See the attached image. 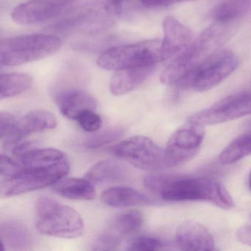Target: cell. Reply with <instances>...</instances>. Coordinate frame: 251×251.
<instances>
[{
  "label": "cell",
  "mask_w": 251,
  "mask_h": 251,
  "mask_svg": "<svg viewBox=\"0 0 251 251\" xmlns=\"http://www.w3.org/2000/svg\"><path fill=\"white\" fill-rule=\"evenodd\" d=\"M144 185L167 202L205 201L225 210L234 204L226 188L208 177L151 174L145 177Z\"/></svg>",
  "instance_id": "1"
},
{
  "label": "cell",
  "mask_w": 251,
  "mask_h": 251,
  "mask_svg": "<svg viewBox=\"0 0 251 251\" xmlns=\"http://www.w3.org/2000/svg\"><path fill=\"white\" fill-rule=\"evenodd\" d=\"M229 25L230 23L217 21L205 29L164 70L161 75V83L178 88L192 70L218 50L230 37L231 28Z\"/></svg>",
  "instance_id": "2"
},
{
  "label": "cell",
  "mask_w": 251,
  "mask_h": 251,
  "mask_svg": "<svg viewBox=\"0 0 251 251\" xmlns=\"http://www.w3.org/2000/svg\"><path fill=\"white\" fill-rule=\"evenodd\" d=\"M36 221L37 230L47 236L75 239L84 232V223L78 212L49 197L36 201Z\"/></svg>",
  "instance_id": "3"
},
{
  "label": "cell",
  "mask_w": 251,
  "mask_h": 251,
  "mask_svg": "<svg viewBox=\"0 0 251 251\" xmlns=\"http://www.w3.org/2000/svg\"><path fill=\"white\" fill-rule=\"evenodd\" d=\"M62 42L52 35L30 34L5 38L0 45L1 65L15 67L56 53Z\"/></svg>",
  "instance_id": "4"
},
{
  "label": "cell",
  "mask_w": 251,
  "mask_h": 251,
  "mask_svg": "<svg viewBox=\"0 0 251 251\" xmlns=\"http://www.w3.org/2000/svg\"><path fill=\"white\" fill-rule=\"evenodd\" d=\"M161 61V41L151 39L111 48L100 55L98 64L104 70L117 71L155 65Z\"/></svg>",
  "instance_id": "5"
},
{
  "label": "cell",
  "mask_w": 251,
  "mask_h": 251,
  "mask_svg": "<svg viewBox=\"0 0 251 251\" xmlns=\"http://www.w3.org/2000/svg\"><path fill=\"white\" fill-rule=\"evenodd\" d=\"M238 65L239 60L233 52L218 50L192 70L178 88L196 92L210 90L230 76Z\"/></svg>",
  "instance_id": "6"
},
{
  "label": "cell",
  "mask_w": 251,
  "mask_h": 251,
  "mask_svg": "<svg viewBox=\"0 0 251 251\" xmlns=\"http://www.w3.org/2000/svg\"><path fill=\"white\" fill-rule=\"evenodd\" d=\"M114 153L136 168L156 171L170 168L165 148L145 136H134L119 143Z\"/></svg>",
  "instance_id": "7"
},
{
  "label": "cell",
  "mask_w": 251,
  "mask_h": 251,
  "mask_svg": "<svg viewBox=\"0 0 251 251\" xmlns=\"http://www.w3.org/2000/svg\"><path fill=\"white\" fill-rule=\"evenodd\" d=\"M69 160L46 168H24L7 180H1V196L14 197L23 193L52 186L64 178L69 172Z\"/></svg>",
  "instance_id": "8"
},
{
  "label": "cell",
  "mask_w": 251,
  "mask_h": 251,
  "mask_svg": "<svg viewBox=\"0 0 251 251\" xmlns=\"http://www.w3.org/2000/svg\"><path fill=\"white\" fill-rule=\"evenodd\" d=\"M84 4L83 0H30L16 7L11 18L21 25L38 24L75 12Z\"/></svg>",
  "instance_id": "9"
},
{
  "label": "cell",
  "mask_w": 251,
  "mask_h": 251,
  "mask_svg": "<svg viewBox=\"0 0 251 251\" xmlns=\"http://www.w3.org/2000/svg\"><path fill=\"white\" fill-rule=\"evenodd\" d=\"M251 114V92L229 95L188 118L202 126L227 123Z\"/></svg>",
  "instance_id": "10"
},
{
  "label": "cell",
  "mask_w": 251,
  "mask_h": 251,
  "mask_svg": "<svg viewBox=\"0 0 251 251\" xmlns=\"http://www.w3.org/2000/svg\"><path fill=\"white\" fill-rule=\"evenodd\" d=\"M205 136L204 126L187 120L170 136L165 148L171 167L190 161L199 151Z\"/></svg>",
  "instance_id": "11"
},
{
  "label": "cell",
  "mask_w": 251,
  "mask_h": 251,
  "mask_svg": "<svg viewBox=\"0 0 251 251\" xmlns=\"http://www.w3.org/2000/svg\"><path fill=\"white\" fill-rule=\"evenodd\" d=\"M176 244L180 251H214L217 250L209 230L196 222L186 221L177 227Z\"/></svg>",
  "instance_id": "12"
},
{
  "label": "cell",
  "mask_w": 251,
  "mask_h": 251,
  "mask_svg": "<svg viewBox=\"0 0 251 251\" xmlns=\"http://www.w3.org/2000/svg\"><path fill=\"white\" fill-rule=\"evenodd\" d=\"M164 38L161 40L162 61L184 50L193 39L190 28L173 17H167L163 23Z\"/></svg>",
  "instance_id": "13"
},
{
  "label": "cell",
  "mask_w": 251,
  "mask_h": 251,
  "mask_svg": "<svg viewBox=\"0 0 251 251\" xmlns=\"http://www.w3.org/2000/svg\"><path fill=\"white\" fill-rule=\"evenodd\" d=\"M56 126V118L49 111L44 110L30 111L17 120L15 132L8 147L17 145L31 133L52 130Z\"/></svg>",
  "instance_id": "14"
},
{
  "label": "cell",
  "mask_w": 251,
  "mask_h": 251,
  "mask_svg": "<svg viewBox=\"0 0 251 251\" xmlns=\"http://www.w3.org/2000/svg\"><path fill=\"white\" fill-rule=\"evenodd\" d=\"M155 65L117 70L110 80L109 89L114 95H123L140 87L151 75Z\"/></svg>",
  "instance_id": "15"
},
{
  "label": "cell",
  "mask_w": 251,
  "mask_h": 251,
  "mask_svg": "<svg viewBox=\"0 0 251 251\" xmlns=\"http://www.w3.org/2000/svg\"><path fill=\"white\" fill-rule=\"evenodd\" d=\"M56 103L64 117L75 120L83 111H95L98 108V102L92 95L77 89L67 91L58 95Z\"/></svg>",
  "instance_id": "16"
},
{
  "label": "cell",
  "mask_w": 251,
  "mask_h": 251,
  "mask_svg": "<svg viewBox=\"0 0 251 251\" xmlns=\"http://www.w3.org/2000/svg\"><path fill=\"white\" fill-rule=\"evenodd\" d=\"M105 205L114 208H126L156 203L145 194L127 186H116L105 189L100 197Z\"/></svg>",
  "instance_id": "17"
},
{
  "label": "cell",
  "mask_w": 251,
  "mask_h": 251,
  "mask_svg": "<svg viewBox=\"0 0 251 251\" xmlns=\"http://www.w3.org/2000/svg\"><path fill=\"white\" fill-rule=\"evenodd\" d=\"M0 237L3 249L6 251L27 250L33 245L30 230L22 222L7 220L0 226Z\"/></svg>",
  "instance_id": "18"
},
{
  "label": "cell",
  "mask_w": 251,
  "mask_h": 251,
  "mask_svg": "<svg viewBox=\"0 0 251 251\" xmlns=\"http://www.w3.org/2000/svg\"><path fill=\"white\" fill-rule=\"evenodd\" d=\"M130 170L121 162L113 159L104 160L92 166L85 177L92 183H111L127 180Z\"/></svg>",
  "instance_id": "19"
},
{
  "label": "cell",
  "mask_w": 251,
  "mask_h": 251,
  "mask_svg": "<svg viewBox=\"0 0 251 251\" xmlns=\"http://www.w3.org/2000/svg\"><path fill=\"white\" fill-rule=\"evenodd\" d=\"M52 189L61 196L76 201H92L96 197L93 183L86 177L61 179L52 185Z\"/></svg>",
  "instance_id": "20"
},
{
  "label": "cell",
  "mask_w": 251,
  "mask_h": 251,
  "mask_svg": "<svg viewBox=\"0 0 251 251\" xmlns=\"http://www.w3.org/2000/svg\"><path fill=\"white\" fill-rule=\"evenodd\" d=\"M17 157L24 168H46L68 160L64 152L54 148H32Z\"/></svg>",
  "instance_id": "21"
},
{
  "label": "cell",
  "mask_w": 251,
  "mask_h": 251,
  "mask_svg": "<svg viewBox=\"0 0 251 251\" xmlns=\"http://www.w3.org/2000/svg\"><path fill=\"white\" fill-rule=\"evenodd\" d=\"M251 155V126L223 150L219 155L222 164H231Z\"/></svg>",
  "instance_id": "22"
},
{
  "label": "cell",
  "mask_w": 251,
  "mask_h": 251,
  "mask_svg": "<svg viewBox=\"0 0 251 251\" xmlns=\"http://www.w3.org/2000/svg\"><path fill=\"white\" fill-rule=\"evenodd\" d=\"M251 12V0H223L216 6L213 17L216 21L230 23Z\"/></svg>",
  "instance_id": "23"
},
{
  "label": "cell",
  "mask_w": 251,
  "mask_h": 251,
  "mask_svg": "<svg viewBox=\"0 0 251 251\" xmlns=\"http://www.w3.org/2000/svg\"><path fill=\"white\" fill-rule=\"evenodd\" d=\"M33 79L29 75L25 73H8L0 77L1 100L13 98L21 95L30 89Z\"/></svg>",
  "instance_id": "24"
},
{
  "label": "cell",
  "mask_w": 251,
  "mask_h": 251,
  "mask_svg": "<svg viewBox=\"0 0 251 251\" xmlns=\"http://www.w3.org/2000/svg\"><path fill=\"white\" fill-rule=\"evenodd\" d=\"M144 224L142 213L136 210L126 211L114 217L111 225V231L120 236L137 233Z\"/></svg>",
  "instance_id": "25"
},
{
  "label": "cell",
  "mask_w": 251,
  "mask_h": 251,
  "mask_svg": "<svg viewBox=\"0 0 251 251\" xmlns=\"http://www.w3.org/2000/svg\"><path fill=\"white\" fill-rule=\"evenodd\" d=\"M124 129L120 127H109L100 133L93 135L85 142V147L88 149L94 150L102 148L105 145L118 140L124 134Z\"/></svg>",
  "instance_id": "26"
},
{
  "label": "cell",
  "mask_w": 251,
  "mask_h": 251,
  "mask_svg": "<svg viewBox=\"0 0 251 251\" xmlns=\"http://www.w3.org/2000/svg\"><path fill=\"white\" fill-rule=\"evenodd\" d=\"M164 244L156 238L140 236L130 241L127 245V251H154L164 249Z\"/></svg>",
  "instance_id": "27"
},
{
  "label": "cell",
  "mask_w": 251,
  "mask_h": 251,
  "mask_svg": "<svg viewBox=\"0 0 251 251\" xmlns=\"http://www.w3.org/2000/svg\"><path fill=\"white\" fill-rule=\"evenodd\" d=\"M17 120L18 118L7 111L0 114V139L4 145L9 142L15 132Z\"/></svg>",
  "instance_id": "28"
},
{
  "label": "cell",
  "mask_w": 251,
  "mask_h": 251,
  "mask_svg": "<svg viewBox=\"0 0 251 251\" xmlns=\"http://www.w3.org/2000/svg\"><path fill=\"white\" fill-rule=\"evenodd\" d=\"M121 245V236L114 232H107L100 235L92 245L94 251H115Z\"/></svg>",
  "instance_id": "29"
},
{
  "label": "cell",
  "mask_w": 251,
  "mask_h": 251,
  "mask_svg": "<svg viewBox=\"0 0 251 251\" xmlns=\"http://www.w3.org/2000/svg\"><path fill=\"white\" fill-rule=\"evenodd\" d=\"M80 127L87 132L95 133L102 126V119L94 110L83 111L76 119Z\"/></svg>",
  "instance_id": "30"
},
{
  "label": "cell",
  "mask_w": 251,
  "mask_h": 251,
  "mask_svg": "<svg viewBox=\"0 0 251 251\" xmlns=\"http://www.w3.org/2000/svg\"><path fill=\"white\" fill-rule=\"evenodd\" d=\"M22 165L18 160L11 158L9 155L2 153L0 161V176L1 180L11 178L20 173Z\"/></svg>",
  "instance_id": "31"
},
{
  "label": "cell",
  "mask_w": 251,
  "mask_h": 251,
  "mask_svg": "<svg viewBox=\"0 0 251 251\" xmlns=\"http://www.w3.org/2000/svg\"><path fill=\"white\" fill-rule=\"evenodd\" d=\"M141 4L148 8L170 6L181 2H193L196 0H139Z\"/></svg>",
  "instance_id": "32"
},
{
  "label": "cell",
  "mask_w": 251,
  "mask_h": 251,
  "mask_svg": "<svg viewBox=\"0 0 251 251\" xmlns=\"http://www.w3.org/2000/svg\"><path fill=\"white\" fill-rule=\"evenodd\" d=\"M236 234L239 242L251 246V225H245L239 227Z\"/></svg>",
  "instance_id": "33"
},
{
  "label": "cell",
  "mask_w": 251,
  "mask_h": 251,
  "mask_svg": "<svg viewBox=\"0 0 251 251\" xmlns=\"http://www.w3.org/2000/svg\"><path fill=\"white\" fill-rule=\"evenodd\" d=\"M99 1H100L103 5L109 8L113 12L116 13L119 15L121 11L123 4L129 0H99Z\"/></svg>",
  "instance_id": "34"
},
{
  "label": "cell",
  "mask_w": 251,
  "mask_h": 251,
  "mask_svg": "<svg viewBox=\"0 0 251 251\" xmlns=\"http://www.w3.org/2000/svg\"><path fill=\"white\" fill-rule=\"evenodd\" d=\"M248 186H249L250 190L251 192V171L250 173L249 178H248Z\"/></svg>",
  "instance_id": "35"
}]
</instances>
